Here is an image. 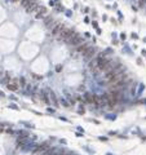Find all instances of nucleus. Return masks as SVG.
Returning a JSON list of instances; mask_svg holds the SVG:
<instances>
[{"label": "nucleus", "instance_id": "obj_1", "mask_svg": "<svg viewBox=\"0 0 146 155\" xmlns=\"http://www.w3.org/2000/svg\"><path fill=\"white\" fill-rule=\"evenodd\" d=\"M74 35V31L70 29H66V27H63V29L61 30V32H60V39L61 40H65V41H69L71 39V36Z\"/></svg>", "mask_w": 146, "mask_h": 155}, {"label": "nucleus", "instance_id": "obj_2", "mask_svg": "<svg viewBox=\"0 0 146 155\" xmlns=\"http://www.w3.org/2000/svg\"><path fill=\"white\" fill-rule=\"evenodd\" d=\"M49 29L52 30V34L53 35H60V32H61V30L63 29V25L62 23H60V22H52L51 23V26H49Z\"/></svg>", "mask_w": 146, "mask_h": 155}, {"label": "nucleus", "instance_id": "obj_3", "mask_svg": "<svg viewBox=\"0 0 146 155\" xmlns=\"http://www.w3.org/2000/svg\"><path fill=\"white\" fill-rule=\"evenodd\" d=\"M82 41H83V39H82V36H79L78 34H75L74 32V35L71 36V39L69 40V43H71L73 45H78V44H80Z\"/></svg>", "mask_w": 146, "mask_h": 155}, {"label": "nucleus", "instance_id": "obj_4", "mask_svg": "<svg viewBox=\"0 0 146 155\" xmlns=\"http://www.w3.org/2000/svg\"><path fill=\"white\" fill-rule=\"evenodd\" d=\"M96 53V49H94V47H89V48L87 49V51L83 53V57L84 58H87V60H89V58H92L93 57V54Z\"/></svg>", "mask_w": 146, "mask_h": 155}, {"label": "nucleus", "instance_id": "obj_5", "mask_svg": "<svg viewBox=\"0 0 146 155\" xmlns=\"http://www.w3.org/2000/svg\"><path fill=\"white\" fill-rule=\"evenodd\" d=\"M8 89L9 90H13V92H16V90L18 89V82L17 80H10L9 83H8Z\"/></svg>", "mask_w": 146, "mask_h": 155}, {"label": "nucleus", "instance_id": "obj_6", "mask_svg": "<svg viewBox=\"0 0 146 155\" xmlns=\"http://www.w3.org/2000/svg\"><path fill=\"white\" fill-rule=\"evenodd\" d=\"M36 8H38V4H36L35 1H31L29 5H27V8H26V12H27V13L35 12V10H36Z\"/></svg>", "mask_w": 146, "mask_h": 155}, {"label": "nucleus", "instance_id": "obj_7", "mask_svg": "<svg viewBox=\"0 0 146 155\" xmlns=\"http://www.w3.org/2000/svg\"><path fill=\"white\" fill-rule=\"evenodd\" d=\"M88 48H89V45H88V44H83V45H80V47L78 48V52H79V53H84V52L87 51Z\"/></svg>", "mask_w": 146, "mask_h": 155}, {"label": "nucleus", "instance_id": "obj_8", "mask_svg": "<svg viewBox=\"0 0 146 155\" xmlns=\"http://www.w3.org/2000/svg\"><path fill=\"white\" fill-rule=\"evenodd\" d=\"M31 3V0H21V7L23 8H27V5Z\"/></svg>", "mask_w": 146, "mask_h": 155}, {"label": "nucleus", "instance_id": "obj_9", "mask_svg": "<svg viewBox=\"0 0 146 155\" xmlns=\"http://www.w3.org/2000/svg\"><path fill=\"white\" fill-rule=\"evenodd\" d=\"M27 142V138H20L18 140V145H23V143Z\"/></svg>", "mask_w": 146, "mask_h": 155}, {"label": "nucleus", "instance_id": "obj_10", "mask_svg": "<svg viewBox=\"0 0 146 155\" xmlns=\"http://www.w3.org/2000/svg\"><path fill=\"white\" fill-rule=\"evenodd\" d=\"M144 0H140V7H144Z\"/></svg>", "mask_w": 146, "mask_h": 155}, {"label": "nucleus", "instance_id": "obj_11", "mask_svg": "<svg viewBox=\"0 0 146 155\" xmlns=\"http://www.w3.org/2000/svg\"><path fill=\"white\" fill-rule=\"evenodd\" d=\"M61 67H62V66H61V65H58V66H57V69H56V70H57V71H61Z\"/></svg>", "mask_w": 146, "mask_h": 155}, {"label": "nucleus", "instance_id": "obj_12", "mask_svg": "<svg viewBox=\"0 0 146 155\" xmlns=\"http://www.w3.org/2000/svg\"><path fill=\"white\" fill-rule=\"evenodd\" d=\"M0 132H3V127L1 125H0Z\"/></svg>", "mask_w": 146, "mask_h": 155}, {"label": "nucleus", "instance_id": "obj_13", "mask_svg": "<svg viewBox=\"0 0 146 155\" xmlns=\"http://www.w3.org/2000/svg\"><path fill=\"white\" fill-rule=\"evenodd\" d=\"M13 1H20V0H13Z\"/></svg>", "mask_w": 146, "mask_h": 155}]
</instances>
